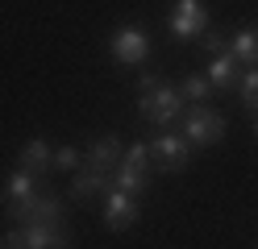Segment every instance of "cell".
Masks as SVG:
<instances>
[{
    "label": "cell",
    "instance_id": "1",
    "mask_svg": "<svg viewBox=\"0 0 258 249\" xmlns=\"http://www.w3.org/2000/svg\"><path fill=\"white\" fill-rule=\"evenodd\" d=\"M138 112H142V121L146 125H175L183 116V92L175 88V83H167V79H158L154 88H146V92H138Z\"/></svg>",
    "mask_w": 258,
    "mask_h": 249
},
{
    "label": "cell",
    "instance_id": "2",
    "mask_svg": "<svg viewBox=\"0 0 258 249\" xmlns=\"http://www.w3.org/2000/svg\"><path fill=\"white\" fill-rule=\"evenodd\" d=\"M183 137L191 141V145H217L221 137H225V129H229V121L217 112V108H208V104H191V108H183Z\"/></svg>",
    "mask_w": 258,
    "mask_h": 249
},
{
    "label": "cell",
    "instance_id": "3",
    "mask_svg": "<svg viewBox=\"0 0 258 249\" xmlns=\"http://www.w3.org/2000/svg\"><path fill=\"white\" fill-rule=\"evenodd\" d=\"M0 249H71V232L62 224H17Z\"/></svg>",
    "mask_w": 258,
    "mask_h": 249
},
{
    "label": "cell",
    "instance_id": "4",
    "mask_svg": "<svg viewBox=\"0 0 258 249\" xmlns=\"http://www.w3.org/2000/svg\"><path fill=\"white\" fill-rule=\"evenodd\" d=\"M146 145H150V158H154L158 171H167V175L187 171V162H191V141L183 137V133H167V129H158Z\"/></svg>",
    "mask_w": 258,
    "mask_h": 249
},
{
    "label": "cell",
    "instance_id": "5",
    "mask_svg": "<svg viewBox=\"0 0 258 249\" xmlns=\"http://www.w3.org/2000/svg\"><path fill=\"white\" fill-rule=\"evenodd\" d=\"M108 54L121 66H142L150 58V33L142 25H117L112 38H108Z\"/></svg>",
    "mask_w": 258,
    "mask_h": 249
},
{
    "label": "cell",
    "instance_id": "6",
    "mask_svg": "<svg viewBox=\"0 0 258 249\" xmlns=\"http://www.w3.org/2000/svg\"><path fill=\"white\" fill-rule=\"evenodd\" d=\"M208 29V5L204 0H175V9L167 13V33L175 42H196Z\"/></svg>",
    "mask_w": 258,
    "mask_h": 249
},
{
    "label": "cell",
    "instance_id": "7",
    "mask_svg": "<svg viewBox=\"0 0 258 249\" xmlns=\"http://www.w3.org/2000/svg\"><path fill=\"white\" fill-rule=\"evenodd\" d=\"M62 212H67V204L58 195H46V191H38L21 208H5L9 224H62Z\"/></svg>",
    "mask_w": 258,
    "mask_h": 249
},
{
    "label": "cell",
    "instance_id": "8",
    "mask_svg": "<svg viewBox=\"0 0 258 249\" xmlns=\"http://www.w3.org/2000/svg\"><path fill=\"white\" fill-rule=\"evenodd\" d=\"M100 199H104V228H108V232H125V228L138 224V216H142L138 195H125V191H117V187H108Z\"/></svg>",
    "mask_w": 258,
    "mask_h": 249
},
{
    "label": "cell",
    "instance_id": "9",
    "mask_svg": "<svg viewBox=\"0 0 258 249\" xmlns=\"http://www.w3.org/2000/svg\"><path fill=\"white\" fill-rule=\"evenodd\" d=\"M108 187H112V175H108V171L84 166V171H75V179H71V199H75V204H88V199L104 195Z\"/></svg>",
    "mask_w": 258,
    "mask_h": 249
},
{
    "label": "cell",
    "instance_id": "10",
    "mask_svg": "<svg viewBox=\"0 0 258 249\" xmlns=\"http://www.w3.org/2000/svg\"><path fill=\"white\" fill-rule=\"evenodd\" d=\"M125 158V141L121 137H100V141H92L88 149H84V162L88 166H96V171H117V162Z\"/></svg>",
    "mask_w": 258,
    "mask_h": 249
},
{
    "label": "cell",
    "instance_id": "11",
    "mask_svg": "<svg viewBox=\"0 0 258 249\" xmlns=\"http://www.w3.org/2000/svg\"><path fill=\"white\" fill-rule=\"evenodd\" d=\"M34 195H38V175L25 171V166H17V171L9 175V183H5V208H21Z\"/></svg>",
    "mask_w": 258,
    "mask_h": 249
},
{
    "label": "cell",
    "instance_id": "12",
    "mask_svg": "<svg viewBox=\"0 0 258 249\" xmlns=\"http://www.w3.org/2000/svg\"><path fill=\"white\" fill-rule=\"evenodd\" d=\"M17 162L25 166V171H34V175H46L54 166V145L46 141V137H29L21 149H17Z\"/></svg>",
    "mask_w": 258,
    "mask_h": 249
},
{
    "label": "cell",
    "instance_id": "13",
    "mask_svg": "<svg viewBox=\"0 0 258 249\" xmlns=\"http://www.w3.org/2000/svg\"><path fill=\"white\" fill-rule=\"evenodd\" d=\"M237 79H241V71H237V58L229 54V50L208 58V83H213V92H229V88H237Z\"/></svg>",
    "mask_w": 258,
    "mask_h": 249
},
{
    "label": "cell",
    "instance_id": "14",
    "mask_svg": "<svg viewBox=\"0 0 258 249\" xmlns=\"http://www.w3.org/2000/svg\"><path fill=\"white\" fill-rule=\"evenodd\" d=\"M112 187L125 191V195H142V191H150V171H138V166H129V162H117Z\"/></svg>",
    "mask_w": 258,
    "mask_h": 249
},
{
    "label": "cell",
    "instance_id": "15",
    "mask_svg": "<svg viewBox=\"0 0 258 249\" xmlns=\"http://www.w3.org/2000/svg\"><path fill=\"white\" fill-rule=\"evenodd\" d=\"M229 54L237 58V66H241V62H246V66H258V42H254V29H237V33H233Z\"/></svg>",
    "mask_w": 258,
    "mask_h": 249
},
{
    "label": "cell",
    "instance_id": "16",
    "mask_svg": "<svg viewBox=\"0 0 258 249\" xmlns=\"http://www.w3.org/2000/svg\"><path fill=\"white\" fill-rule=\"evenodd\" d=\"M179 92H183V100H191V104H204L208 96H213V83H208V75H183V83H179Z\"/></svg>",
    "mask_w": 258,
    "mask_h": 249
},
{
    "label": "cell",
    "instance_id": "17",
    "mask_svg": "<svg viewBox=\"0 0 258 249\" xmlns=\"http://www.w3.org/2000/svg\"><path fill=\"white\" fill-rule=\"evenodd\" d=\"M237 100H241V108L258 112V66H250V71L237 79Z\"/></svg>",
    "mask_w": 258,
    "mask_h": 249
},
{
    "label": "cell",
    "instance_id": "18",
    "mask_svg": "<svg viewBox=\"0 0 258 249\" xmlns=\"http://www.w3.org/2000/svg\"><path fill=\"white\" fill-rule=\"evenodd\" d=\"M54 171H84V149H75V145H58L54 149Z\"/></svg>",
    "mask_w": 258,
    "mask_h": 249
},
{
    "label": "cell",
    "instance_id": "19",
    "mask_svg": "<svg viewBox=\"0 0 258 249\" xmlns=\"http://www.w3.org/2000/svg\"><path fill=\"white\" fill-rule=\"evenodd\" d=\"M121 162H129V166H138V171H150V145L146 141H129V149H125V158Z\"/></svg>",
    "mask_w": 258,
    "mask_h": 249
},
{
    "label": "cell",
    "instance_id": "20",
    "mask_svg": "<svg viewBox=\"0 0 258 249\" xmlns=\"http://www.w3.org/2000/svg\"><path fill=\"white\" fill-rule=\"evenodd\" d=\"M200 46H204V54H225V50H229V42H225L221 33H213V29L200 33Z\"/></svg>",
    "mask_w": 258,
    "mask_h": 249
},
{
    "label": "cell",
    "instance_id": "21",
    "mask_svg": "<svg viewBox=\"0 0 258 249\" xmlns=\"http://www.w3.org/2000/svg\"><path fill=\"white\" fill-rule=\"evenodd\" d=\"M254 137H258V116H254Z\"/></svg>",
    "mask_w": 258,
    "mask_h": 249
},
{
    "label": "cell",
    "instance_id": "22",
    "mask_svg": "<svg viewBox=\"0 0 258 249\" xmlns=\"http://www.w3.org/2000/svg\"><path fill=\"white\" fill-rule=\"evenodd\" d=\"M254 42H258V25H254Z\"/></svg>",
    "mask_w": 258,
    "mask_h": 249
}]
</instances>
